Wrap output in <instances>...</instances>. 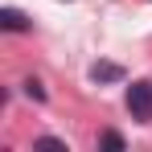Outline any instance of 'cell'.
Masks as SVG:
<instances>
[{
    "label": "cell",
    "mask_w": 152,
    "mask_h": 152,
    "mask_svg": "<svg viewBox=\"0 0 152 152\" xmlns=\"http://www.w3.org/2000/svg\"><path fill=\"white\" fill-rule=\"evenodd\" d=\"M99 148H111V152H124L127 140L119 136V132H99Z\"/></svg>",
    "instance_id": "cell-4"
},
{
    "label": "cell",
    "mask_w": 152,
    "mask_h": 152,
    "mask_svg": "<svg viewBox=\"0 0 152 152\" xmlns=\"http://www.w3.org/2000/svg\"><path fill=\"white\" fill-rule=\"evenodd\" d=\"M21 86H25V95H29V99H37V103H45V86H41V78H25V82H21Z\"/></svg>",
    "instance_id": "cell-5"
},
{
    "label": "cell",
    "mask_w": 152,
    "mask_h": 152,
    "mask_svg": "<svg viewBox=\"0 0 152 152\" xmlns=\"http://www.w3.org/2000/svg\"><path fill=\"white\" fill-rule=\"evenodd\" d=\"M0 29H4V33H29L33 21H29L21 8H0Z\"/></svg>",
    "instance_id": "cell-2"
},
{
    "label": "cell",
    "mask_w": 152,
    "mask_h": 152,
    "mask_svg": "<svg viewBox=\"0 0 152 152\" xmlns=\"http://www.w3.org/2000/svg\"><path fill=\"white\" fill-rule=\"evenodd\" d=\"M91 82H124V66L119 62H95L91 66Z\"/></svg>",
    "instance_id": "cell-3"
},
{
    "label": "cell",
    "mask_w": 152,
    "mask_h": 152,
    "mask_svg": "<svg viewBox=\"0 0 152 152\" xmlns=\"http://www.w3.org/2000/svg\"><path fill=\"white\" fill-rule=\"evenodd\" d=\"M37 144L41 148H66V140H58V136H37Z\"/></svg>",
    "instance_id": "cell-6"
},
{
    "label": "cell",
    "mask_w": 152,
    "mask_h": 152,
    "mask_svg": "<svg viewBox=\"0 0 152 152\" xmlns=\"http://www.w3.org/2000/svg\"><path fill=\"white\" fill-rule=\"evenodd\" d=\"M127 111H132V119L152 124V82H132L127 86Z\"/></svg>",
    "instance_id": "cell-1"
}]
</instances>
